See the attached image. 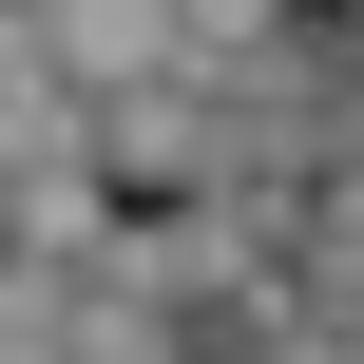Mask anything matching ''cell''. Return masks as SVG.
<instances>
[{
    "label": "cell",
    "mask_w": 364,
    "mask_h": 364,
    "mask_svg": "<svg viewBox=\"0 0 364 364\" xmlns=\"http://www.w3.org/2000/svg\"><path fill=\"white\" fill-rule=\"evenodd\" d=\"M173 19H192V58H250V38L288 19V0H173Z\"/></svg>",
    "instance_id": "3957f363"
},
{
    "label": "cell",
    "mask_w": 364,
    "mask_h": 364,
    "mask_svg": "<svg viewBox=\"0 0 364 364\" xmlns=\"http://www.w3.org/2000/svg\"><path fill=\"white\" fill-rule=\"evenodd\" d=\"M77 154H96V173H115L134 211H211L250 134H230V96H211V77L173 58V77H134V96H96V115H77Z\"/></svg>",
    "instance_id": "6da1fadb"
},
{
    "label": "cell",
    "mask_w": 364,
    "mask_h": 364,
    "mask_svg": "<svg viewBox=\"0 0 364 364\" xmlns=\"http://www.w3.org/2000/svg\"><path fill=\"white\" fill-rule=\"evenodd\" d=\"M38 58H58V115H96V96L173 77V58H192V19H173V0H38Z\"/></svg>",
    "instance_id": "7a4b0ae2"
},
{
    "label": "cell",
    "mask_w": 364,
    "mask_h": 364,
    "mask_svg": "<svg viewBox=\"0 0 364 364\" xmlns=\"http://www.w3.org/2000/svg\"><path fill=\"white\" fill-rule=\"evenodd\" d=\"M0 269H19V154H0Z\"/></svg>",
    "instance_id": "277c9868"
}]
</instances>
